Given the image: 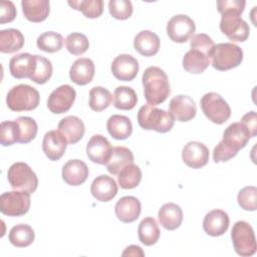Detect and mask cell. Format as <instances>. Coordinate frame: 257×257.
Segmentation results:
<instances>
[{
  "label": "cell",
  "mask_w": 257,
  "mask_h": 257,
  "mask_svg": "<svg viewBox=\"0 0 257 257\" xmlns=\"http://www.w3.org/2000/svg\"><path fill=\"white\" fill-rule=\"evenodd\" d=\"M137 118L139 125L142 128L155 131L161 134L170 132L175 124V118L169 111L149 103L143 105L139 109Z\"/></svg>",
  "instance_id": "3957f363"
},
{
  "label": "cell",
  "mask_w": 257,
  "mask_h": 257,
  "mask_svg": "<svg viewBox=\"0 0 257 257\" xmlns=\"http://www.w3.org/2000/svg\"><path fill=\"white\" fill-rule=\"evenodd\" d=\"M229 223V216L225 211L214 209L206 214L203 220V229L209 236L218 237L227 232Z\"/></svg>",
  "instance_id": "ac0fdd59"
},
{
  "label": "cell",
  "mask_w": 257,
  "mask_h": 257,
  "mask_svg": "<svg viewBox=\"0 0 257 257\" xmlns=\"http://www.w3.org/2000/svg\"><path fill=\"white\" fill-rule=\"evenodd\" d=\"M215 45L216 44L214 43L213 39L205 33L194 34L191 37V42H190L191 48H198L204 51L205 53H207L209 56L211 55V52L213 51Z\"/></svg>",
  "instance_id": "f6af8a7d"
},
{
  "label": "cell",
  "mask_w": 257,
  "mask_h": 257,
  "mask_svg": "<svg viewBox=\"0 0 257 257\" xmlns=\"http://www.w3.org/2000/svg\"><path fill=\"white\" fill-rule=\"evenodd\" d=\"M89 171L86 164L78 159L69 160L62 167V179L70 186H79L83 184L87 177Z\"/></svg>",
  "instance_id": "44dd1931"
},
{
  "label": "cell",
  "mask_w": 257,
  "mask_h": 257,
  "mask_svg": "<svg viewBox=\"0 0 257 257\" xmlns=\"http://www.w3.org/2000/svg\"><path fill=\"white\" fill-rule=\"evenodd\" d=\"M67 3L72 9L80 11L87 18H97L103 12L102 0H69Z\"/></svg>",
  "instance_id": "8d00e7d4"
},
{
  "label": "cell",
  "mask_w": 257,
  "mask_h": 257,
  "mask_svg": "<svg viewBox=\"0 0 257 257\" xmlns=\"http://www.w3.org/2000/svg\"><path fill=\"white\" fill-rule=\"evenodd\" d=\"M24 45V36L20 30L15 28L0 31V51L2 53H14Z\"/></svg>",
  "instance_id": "4dcf8cb0"
},
{
  "label": "cell",
  "mask_w": 257,
  "mask_h": 257,
  "mask_svg": "<svg viewBox=\"0 0 257 257\" xmlns=\"http://www.w3.org/2000/svg\"><path fill=\"white\" fill-rule=\"evenodd\" d=\"M34 238V230L27 224H18L12 227L8 235L10 243L18 248H24L31 245Z\"/></svg>",
  "instance_id": "d6a6232c"
},
{
  "label": "cell",
  "mask_w": 257,
  "mask_h": 257,
  "mask_svg": "<svg viewBox=\"0 0 257 257\" xmlns=\"http://www.w3.org/2000/svg\"><path fill=\"white\" fill-rule=\"evenodd\" d=\"M210 56L198 48H191L183 57V67L186 71L200 74L210 65Z\"/></svg>",
  "instance_id": "4316f807"
},
{
  "label": "cell",
  "mask_w": 257,
  "mask_h": 257,
  "mask_svg": "<svg viewBox=\"0 0 257 257\" xmlns=\"http://www.w3.org/2000/svg\"><path fill=\"white\" fill-rule=\"evenodd\" d=\"M242 124L245 125V127L248 130L251 138L256 137L257 135V115L254 110L247 112L244 114L240 121Z\"/></svg>",
  "instance_id": "c3c4849f"
},
{
  "label": "cell",
  "mask_w": 257,
  "mask_h": 257,
  "mask_svg": "<svg viewBox=\"0 0 257 257\" xmlns=\"http://www.w3.org/2000/svg\"><path fill=\"white\" fill-rule=\"evenodd\" d=\"M142 180V171L139 166L130 164L117 174V182L121 189L131 190L139 186Z\"/></svg>",
  "instance_id": "d590c367"
},
{
  "label": "cell",
  "mask_w": 257,
  "mask_h": 257,
  "mask_svg": "<svg viewBox=\"0 0 257 257\" xmlns=\"http://www.w3.org/2000/svg\"><path fill=\"white\" fill-rule=\"evenodd\" d=\"M16 8L11 1H1L0 2V23L12 22L16 17Z\"/></svg>",
  "instance_id": "7dc6e473"
},
{
  "label": "cell",
  "mask_w": 257,
  "mask_h": 257,
  "mask_svg": "<svg viewBox=\"0 0 257 257\" xmlns=\"http://www.w3.org/2000/svg\"><path fill=\"white\" fill-rule=\"evenodd\" d=\"M160 224L169 231L178 229L183 222V210L175 203L164 204L158 213Z\"/></svg>",
  "instance_id": "d4e9b609"
},
{
  "label": "cell",
  "mask_w": 257,
  "mask_h": 257,
  "mask_svg": "<svg viewBox=\"0 0 257 257\" xmlns=\"http://www.w3.org/2000/svg\"><path fill=\"white\" fill-rule=\"evenodd\" d=\"M220 30L230 40L244 42L249 37L250 28L248 23L241 18L238 12H226L222 14Z\"/></svg>",
  "instance_id": "30bf717a"
},
{
  "label": "cell",
  "mask_w": 257,
  "mask_h": 257,
  "mask_svg": "<svg viewBox=\"0 0 257 257\" xmlns=\"http://www.w3.org/2000/svg\"><path fill=\"white\" fill-rule=\"evenodd\" d=\"M63 37L54 31H46L37 37V47L48 53H54L59 51L63 46Z\"/></svg>",
  "instance_id": "ab89813d"
},
{
  "label": "cell",
  "mask_w": 257,
  "mask_h": 257,
  "mask_svg": "<svg viewBox=\"0 0 257 257\" xmlns=\"http://www.w3.org/2000/svg\"><path fill=\"white\" fill-rule=\"evenodd\" d=\"M167 34L169 38L177 43L188 41L196 31L194 20L185 14L173 16L167 23Z\"/></svg>",
  "instance_id": "8fae6325"
},
{
  "label": "cell",
  "mask_w": 257,
  "mask_h": 257,
  "mask_svg": "<svg viewBox=\"0 0 257 257\" xmlns=\"http://www.w3.org/2000/svg\"><path fill=\"white\" fill-rule=\"evenodd\" d=\"M184 163L192 169H201L209 161V149L200 142H189L182 150Z\"/></svg>",
  "instance_id": "2e32d148"
},
{
  "label": "cell",
  "mask_w": 257,
  "mask_h": 257,
  "mask_svg": "<svg viewBox=\"0 0 257 257\" xmlns=\"http://www.w3.org/2000/svg\"><path fill=\"white\" fill-rule=\"evenodd\" d=\"M108 11L117 20H125L133 14V4L130 0H109Z\"/></svg>",
  "instance_id": "7bdbcfd3"
},
{
  "label": "cell",
  "mask_w": 257,
  "mask_h": 257,
  "mask_svg": "<svg viewBox=\"0 0 257 257\" xmlns=\"http://www.w3.org/2000/svg\"><path fill=\"white\" fill-rule=\"evenodd\" d=\"M90 193L97 201L108 202L116 196L117 184L113 178L107 175H100L92 181Z\"/></svg>",
  "instance_id": "d6986e66"
},
{
  "label": "cell",
  "mask_w": 257,
  "mask_h": 257,
  "mask_svg": "<svg viewBox=\"0 0 257 257\" xmlns=\"http://www.w3.org/2000/svg\"><path fill=\"white\" fill-rule=\"evenodd\" d=\"M67 141L57 130L47 132L42 141V150L50 161H58L66 151Z\"/></svg>",
  "instance_id": "e0dca14e"
},
{
  "label": "cell",
  "mask_w": 257,
  "mask_h": 257,
  "mask_svg": "<svg viewBox=\"0 0 257 257\" xmlns=\"http://www.w3.org/2000/svg\"><path fill=\"white\" fill-rule=\"evenodd\" d=\"M216 4L221 15L226 12H238L242 14L246 2L244 0H218Z\"/></svg>",
  "instance_id": "bcb514c9"
},
{
  "label": "cell",
  "mask_w": 257,
  "mask_h": 257,
  "mask_svg": "<svg viewBox=\"0 0 257 257\" xmlns=\"http://www.w3.org/2000/svg\"><path fill=\"white\" fill-rule=\"evenodd\" d=\"M40 101L37 89L28 84H18L10 88L6 96V103L13 111H24L35 109Z\"/></svg>",
  "instance_id": "277c9868"
},
{
  "label": "cell",
  "mask_w": 257,
  "mask_h": 257,
  "mask_svg": "<svg viewBox=\"0 0 257 257\" xmlns=\"http://www.w3.org/2000/svg\"><path fill=\"white\" fill-rule=\"evenodd\" d=\"M212 66L220 71L237 67L243 60V50L231 42L215 45L210 55Z\"/></svg>",
  "instance_id": "5b68a950"
},
{
  "label": "cell",
  "mask_w": 257,
  "mask_h": 257,
  "mask_svg": "<svg viewBox=\"0 0 257 257\" xmlns=\"http://www.w3.org/2000/svg\"><path fill=\"white\" fill-rule=\"evenodd\" d=\"M21 7L24 17L34 23L44 21L50 12L48 0H22Z\"/></svg>",
  "instance_id": "484cf974"
},
{
  "label": "cell",
  "mask_w": 257,
  "mask_h": 257,
  "mask_svg": "<svg viewBox=\"0 0 257 257\" xmlns=\"http://www.w3.org/2000/svg\"><path fill=\"white\" fill-rule=\"evenodd\" d=\"M106 130L113 139L125 140L133 133V124L127 116L112 114L106 121Z\"/></svg>",
  "instance_id": "f546056e"
},
{
  "label": "cell",
  "mask_w": 257,
  "mask_h": 257,
  "mask_svg": "<svg viewBox=\"0 0 257 257\" xmlns=\"http://www.w3.org/2000/svg\"><path fill=\"white\" fill-rule=\"evenodd\" d=\"M112 100L113 105L117 109L131 110L136 106L138 102V95L134 88L121 85L114 89Z\"/></svg>",
  "instance_id": "836d02e7"
},
{
  "label": "cell",
  "mask_w": 257,
  "mask_h": 257,
  "mask_svg": "<svg viewBox=\"0 0 257 257\" xmlns=\"http://www.w3.org/2000/svg\"><path fill=\"white\" fill-rule=\"evenodd\" d=\"M58 131L66 139L67 144H76L79 142L85 132V126L83 121L74 115H67L63 117L57 126Z\"/></svg>",
  "instance_id": "603a6c76"
},
{
  "label": "cell",
  "mask_w": 257,
  "mask_h": 257,
  "mask_svg": "<svg viewBox=\"0 0 257 257\" xmlns=\"http://www.w3.org/2000/svg\"><path fill=\"white\" fill-rule=\"evenodd\" d=\"M34 55L27 52L19 53L13 56L9 61V71L17 79L29 78L32 73Z\"/></svg>",
  "instance_id": "83f0119b"
},
{
  "label": "cell",
  "mask_w": 257,
  "mask_h": 257,
  "mask_svg": "<svg viewBox=\"0 0 257 257\" xmlns=\"http://www.w3.org/2000/svg\"><path fill=\"white\" fill-rule=\"evenodd\" d=\"M112 147L108 140L101 135H94L86 145V155L95 164L105 165L110 158Z\"/></svg>",
  "instance_id": "9a60e30c"
},
{
  "label": "cell",
  "mask_w": 257,
  "mask_h": 257,
  "mask_svg": "<svg viewBox=\"0 0 257 257\" xmlns=\"http://www.w3.org/2000/svg\"><path fill=\"white\" fill-rule=\"evenodd\" d=\"M231 239L234 250L238 255L248 257L256 253L257 245L254 230L248 222H236L231 231Z\"/></svg>",
  "instance_id": "8992f818"
},
{
  "label": "cell",
  "mask_w": 257,
  "mask_h": 257,
  "mask_svg": "<svg viewBox=\"0 0 257 257\" xmlns=\"http://www.w3.org/2000/svg\"><path fill=\"white\" fill-rule=\"evenodd\" d=\"M134 155L125 147H114L109 160L105 164L106 170L111 175H117L125 166L134 164Z\"/></svg>",
  "instance_id": "f1b7e54d"
},
{
  "label": "cell",
  "mask_w": 257,
  "mask_h": 257,
  "mask_svg": "<svg viewBox=\"0 0 257 257\" xmlns=\"http://www.w3.org/2000/svg\"><path fill=\"white\" fill-rule=\"evenodd\" d=\"M76 92L69 84H63L55 88L48 96L47 107L55 114L68 111L74 103Z\"/></svg>",
  "instance_id": "7c38bea8"
},
{
  "label": "cell",
  "mask_w": 257,
  "mask_h": 257,
  "mask_svg": "<svg viewBox=\"0 0 257 257\" xmlns=\"http://www.w3.org/2000/svg\"><path fill=\"white\" fill-rule=\"evenodd\" d=\"M112 101L111 93L102 86H94L89 90L88 104L89 107L96 111H102L107 108Z\"/></svg>",
  "instance_id": "f35d334b"
},
{
  "label": "cell",
  "mask_w": 257,
  "mask_h": 257,
  "mask_svg": "<svg viewBox=\"0 0 257 257\" xmlns=\"http://www.w3.org/2000/svg\"><path fill=\"white\" fill-rule=\"evenodd\" d=\"M139 240L146 246L156 244L160 238L161 232L156 220L153 217L144 218L138 228Z\"/></svg>",
  "instance_id": "1f68e13d"
},
{
  "label": "cell",
  "mask_w": 257,
  "mask_h": 257,
  "mask_svg": "<svg viewBox=\"0 0 257 257\" xmlns=\"http://www.w3.org/2000/svg\"><path fill=\"white\" fill-rule=\"evenodd\" d=\"M114 212L119 221L123 223H132L140 217L142 205L136 197L124 196L116 202Z\"/></svg>",
  "instance_id": "ffe728a7"
},
{
  "label": "cell",
  "mask_w": 257,
  "mask_h": 257,
  "mask_svg": "<svg viewBox=\"0 0 257 257\" xmlns=\"http://www.w3.org/2000/svg\"><path fill=\"white\" fill-rule=\"evenodd\" d=\"M169 112L178 121L185 122L195 117L197 106L192 97L185 94H179L170 100Z\"/></svg>",
  "instance_id": "5bb4252c"
},
{
  "label": "cell",
  "mask_w": 257,
  "mask_h": 257,
  "mask_svg": "<svg viewBox=\"0 0 257 257\" xmlns=\"http://www.w3.org/2000/svg\"><path fill=\"white\" fill-rule=\"evenodd\" d=\"M94 71L95 68L93 61L90 58L81 57L72 63L69 69V77L75 84L85 85L92 80Z\"/></svg>",
  "instance_id": "7402d4cb"
},
{
  "label": "cell",
  "mask_w": 257,
  "mask_h": 257,
  "mask_svg": "<svg viewBox=\"0 0 257 257\" xmlns=\"http://www.w3.org/2000/svg\"><path fill=\"white\" fill-rule=\"evenodd\" d=\"M200 105L206 117L214 123L222 124L231 116L228 102L217 92H208L200 100Z\"/></svg>",
  "instance_id": "ba28073f"
},
{
  "label": "cell",
  "mask_w": 257,
  "mask_h": 257,
  "mask_svg": "<svg viewBox=\"0 0 257 257\" xmlns=\"http://www.w3.org/2000/svg\"><path fill=\"white\" fill-rule=\"evenodd\" d=\"M251 138L248 130L241 122H233L228 125L224 133L222 141L213 151V160L215 163L227 162L237 155V153L246 147Z\"/></svg>",
  "instance_id": "6da1fadb"
},
{
  "label": "cell",
  "mask_w": 257,
  "mask_h": 257,
  "mask_svg": "<svg viewBox=\"0 0 257 257\" xmlns=\"http://www.w3.org/2000/svg\"><path fill=\"white\" fill-rule=\"evenodd\" d=\"M239 206L245 211L257 209V189L254 186H247L241 189L237 196Z\"/></svg>",
  "instance_id": "b9f144b4"
},
{
  "label": "cell",
  "mask_w": 257,
  "mask_h": 257,
  "mask_svg": "<svg viewBox=\"0 0 257 257\" xmlns=\"http://www.w3.org/2000/svg\"><path fill=\"white\" fill-rule=\"evenodd\" d=\"M142 82L145 98L151 105L163 103L171 93L168 75L158 66L148 67L143 73Z\"/></svg>",
  "instance_id": "7a4b0ae2"
},
{
  "label": "cell",
  "mask_w": 257,
  "mask_h": 257,
  "mask_svg": "<svg viewBox=\"0 0 257 257\" xmlns=\"http://www.w3.org/2000/svg\"><path fill=\"white\" fill-rule=\"evenodd\" d=\"M53 72V67L51 61L41 55H34V63L31 76L29 77L35 83L43 84L47 82Z\"/></svg>",
  "instance_id": "e575fe53"
},
{
  "label": "cell",
  "mask_w": 257,
  "mask_h": 257,
  "mask_svg": "<svg viewBox=\"0 0 257 257\" xmlns=\"http://www.w3.org/2000/svg\"><path fill=\"white\" fill-rule=\"evenodd\" d=\"M30 193L24 191L5 192L0 196V211L9 217L25 215L30 208Z\"/></svg>",
  "instance_id": "9c48e42d"
},
{
  "label": "cell",
  "mask_w": 257,
  "mask_h": 257,
  "mask_svg": "<svg viewBox=\"0 0 257 257\" xmlns=\"http://www.w3.org/2000/svg\"><path fill=\"white\" fill-rule=\"evenodd\" d=\"M122 256H145V252L138 245H130L121 253Z\"/></svg>",
  "instance_id": "681fc988"
},
{
  "label": "cell",
  "mask_w": 257,
  "mask_h": 257,
  "mask_svg": "<svg viewBox=\"0 0 257 257\" xmlns=\"http://www.w3.org/2000/svg\"><path fill=\"white\" fill-rule=\"evenodd\" d=\"M18 132L15 120H5L0 124V143L4 147L17 143Z\"/></svg>",
  "instance_id": "ee69618b"
},
{
  "label": "cell",
  "mask_w": 257,
  "mask_h": 257,
  "mask_svg": "<svg viewBox=\"0 0 257 257\" xmlns=\"http://www.w3.org/2000/svg\"><path fill=\"white\" fill-rule=\"evenodd\" d=\"M161 41L159 36L150 30H142L134 39V48L143 56H153L159 52Z\"/></svg>",
  "instance_id": "cb8c5ba5"
},
{
  "label": "cell",
  "mask_w": 257,
  "mask_h": 257,
  "mask_svg": "<svg viewBox=\"0 0 257 257\" xmlns=\"http://www.w3.org/2000/svg\"><path fill=\"white\" fill-rule=\"evenodd\" d=\"M7 180L10 186L17 191L33 194L38 187V179L32 169L23 162L11 165L7 172Z\"/></svg>",
  "instance_id": "52a82bcc"
},
{
  "label": "cell",
  "mask_w": 257,
  "mask_h": 257,
  "mask_svg": "<svg viewBox=\"0 0 257 257\" xmlns=\"http://www.w3.org/2000/svg\"><path fill=\"white\" fill-rule=\"evenodd\" d=\"M17 124L18 140L17 143L28 144L35 139L38 131L36 121L29 116H19L14 119Z\"/></svg>",
  "instance_id": "74e56055"
},
{
  "label": "cell",
  "mask_w": 257,
  "mask_h": 257,
  "mask_svg": "<svg viewBox=\"0 0 257 257\" xmlns=\"http://www.w3.org/2000/svg\"><path fill=\"white\" fill-rule=\"evenodd\" d=\"M65 46L68 52L72 55H81L88 49L89 42L84 34L72 32L66 37Z\"/></svg>",
  "instance_id": "60d3db41"
},
{
  "label": "cell",
  "mask_w": 257,
  "mask_h": 257,
  "mask_svg": "<svg viewBox=\"0 0 257 257\" xmlns=\"http://www.w3.org/2000/svg\"><path fill=\"white\" fill-rule=\"evenodd\" d=\"M110 69L116 79L132 81L139 72V62L130 54H119L112 60Z\"/></svg>",
  "instance_id": "4fadbf2b"
}]
</instances>
